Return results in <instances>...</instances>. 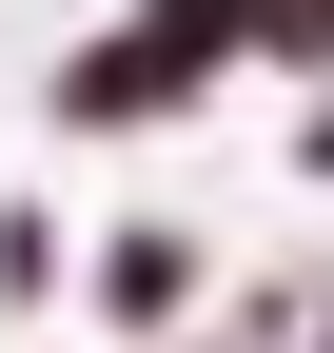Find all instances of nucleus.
<instances>
[{"label":"nucleus","mask_w":334,"mask_h":353,"mask_svg":"<svg viewBox=\"0 0 334 353\" xmlns=\"http://www.w3.org/2000/svg\"><path fill=\"white\" fill-rule=\"evenodd\" d=\"M295 176H334V99H315V138H295Z\"/></svg>","instance_id":"20e7f679"},{"label":"nucleus","mask_w":334,"mask_h":353,"mask_svg":"<svg viewBox=\"0 0 334 353\" xmlns=\"http://www.w3.org/2000/svg\"><path fill=\"white\" fill-rule=\"evenodd\" d=\"M256 59H295V79H334V0H256Z\"/></svg>","instance_id":"7ed1b4c3"},{"label":"nucleus","mask_w":334,"mask_h":353,"mask_svg":"<svg viewBox=\"0 0 334 353\" xmlns=\"http://www.w3.org/2000/svg\"><path fill=\"white\" fill-rule=\"evenodd\" d=\"M236 59H256V0H118V20L39 79V99H59L79 138H138V118H197Z\"/></svg>","instance_id":"f257e3e1"},{"label":"nucleus","mask_w":334,"mask_h":353,"mask_svg":"<svg viewBox=\"0 0 334 353\" xmlns=\"http://www.w3.org/2000/svg\"><path fill=\"white\" fill-rule=\"evenodd\" d=\"M99 314H118V334H177V314H197V236H157V216L99 236Z\"/></svg>","instance_id":"f03ea898"}]
</instances>
